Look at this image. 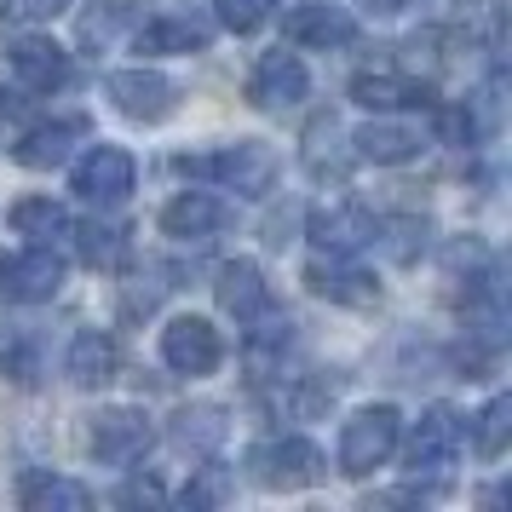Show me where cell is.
Masks as SVG:
<instances>
[{
    "label": "cell",
    "mask_w": 512,
    "mask_h": 512,
    "mask_svg": "<svg viewBox=\"0 0 512 512\" xmlns=\"http://www.w3.org/2000/svg\"><path fill=\"white\" fill-rule=\"evenodd\" d=\"M179 173L213 179L219 190H236V196L259 202V196H271V185H277L282 156L265 139H236L225 150H213V156H179Z\"/></svg>",
    "instance_id": "6da1fadb"
},
{
    "label": "cell",
    "mask_w": 512,
    "mask_h": 512,
    "mask_svg": "<svg viewBox=\"0 0 512 512\" xmlns=\"http://www.w3.org/2000/svg\"><path fill=\"white\" fill-rule=\"evenodd\" d=\"M397 438H403V415L392 403H369L340 426V472L346 478H369L374 466H386L397 455Z\"/></svg>",
    "instance_id": "7a4b0ae2"
},
{
    "label": "cell",
    "mask_w": 512,
    "mask_h": 512,
    "mask_svg": "<svg viewBox=\"0 0 512 512\" xmlns=\"http://www.w3.org/2000/svg\"><path fill=\"white\" fill-rule=\"evenodd\" d=\"M323 472H328V461L311 438H265L248 449V478L259 489H277V495L323 484Z\"/></svg>",
    "instance_id": "3957f363"
},
{
    "label": "cell",
    "mask_w": 512,
    "mask_h": 512,
    "mask_svg": "<svg viewBox=\"0 0 512 512\" xmlns=\"http://www.w3.org/2000/svg\"><path fill=\"white\" fill-rule=\"evenodd\" d=\"M133 185H139V162H133L127 150H116V144H93V150L75 156V167H70V190L81 202H93V208L127 202Z\"/></svg>",
    "instance_id": "277c9868"
},
{
    "label": "cell",
    "mask_w": 512,
    "mask_h": 512,
    "mask_svg": "<svg viewBox=\"0 0 512 512\" xmlns=\"http://www.w3.org/2000/svg\"><path fill=\"white\" fill-rule=\"evenodd\" d=\"M64 277H70V265L52 254V242H35L24 254L0 259V300L6 305H47V300H58Z\"/></svg>",
    "instance_id": "5b68a950"
},
{
    "label": "cell",
    "mask_w": 512,
    "mask_h": 512,
    "mask_svg": "<svg viewBox=\"0 0 512 512\" xmlns=\"http://www.w3.org/2000/svg\"><path fill=\"white\" fill-rule=\"evenodd\" d=\"M150 443H156V426L144 409H104L93 420V432H87V449H93L98 466H139L150 455Z\"/></svg>",
    "instance_id": "8992f818"
},
{
    "label": "cell",
    "mask_w": 512,
    "mask_h": 512,
    "mask_svg": "<svg viewBox=\"0 0 512 512\" xmlns=\"http://www.w3.org/2000/svg\"><path fill=\"white\" fill-rule=\"evenodd\" d=\"M305 93H311V75H305L300 52H265L254 64V75H248V104L254 110H265V116H282V110H294V104H305Z\"/></svg>",
    "instance_id": "52a82bcc"
},
{
    "label": "cell",
    "mask_w": 512,
    "mask_h": 512,
    "mask_svg": "<svg viewBox=\"0 0 512 512\" xmlns=\"http://www.w3.org/2000/svg\"><path fill=\"white\" fill-rule=\"evenodd\" d=\"M162 363L173 374H213L225 363V340H219V328L208 317H173L162 328Z\"/></svg>",
    "instance_id": "ba28073f"
},
{
    "label": "cell",
    "mask_w": 512,
    "mask_h": 512,
    "mask_svg": "<svg viewBox=\"0 0 512 512\" xmlns=\"http://www.w3.org/2000/svg\"><path fill=\"white\" fill-rule=\"evenodd\" d=\"M104 93H110V104H116L127 121H167L173 116V104H179V87L167 81L162 70H116L104 75Z\"/></svg>",
    "instance_id": "9c48e42d"
},
{
    "label": "cell",
    "mask_w": 512,
    "mask_h": 512,
    "mask_svg": "<svg viewBox=\"0 0 512 512\" xmlns=\"http://www.w3.org/2000/svg\"><path fill=\"white\" fill-rule=\"evenodd\" d=\"M374 236H380V219L363 202H328L311 213L317 254H363V248H374Z\"/></svg>",
    "instance_id": "30bf717a"
},
{
    "label": "cell",
    "mask_w": 512,
    "mask_h": 512,
    "mask_svg": "<svg viewBox=\"0 0 512 512\" xmlns=\"http://www.w3.org/2000/svg\"><path fill=\"white\" fill-rule=\"evenodd\" d=\"M87 116H58V121H41L29 127L24 139L12 144V162L29 167V173H47V167H64L75 156V144H87Z\"/></svg>",
    "instance_id": "8fae6325"
},
{
    "label": "cell",
    "mask_w": 512,
    "mask_h": 512,
    "mask_svg": "<svg viewBox=\"0 0 512 512\" xmlns=\"http://www.w3.org/2000/svg\"><path fill=\"white\" fill-rule=\"evenodd\" d=\"M403 443V438H397ZM455 449H461V420L449 415V409H426V415L409 426V443H403V461H409V472H443V466L455 461Z\"/></svg>",
    "instance_id": "7c38bea8"
},
{
    "label": "cell",
    "mask_w": 512,
    "mask_h": 512,
    "mask_svg": "<svg viewBox=\"0 0 512 512\" xmlns=\"http://www.w3.org/2000/svg\"><path fill=\"white\" fill-rule=\"evenodd\" d=\"M6 70H12V81H18L24 93H58V87L70 81V52L58 47V41L29 35V41H12V47H6Z\"/></svg>",
    "instance_id": "4fadbf2b"
},
{
    "label": "cell",
    "mask_w": 512,
    "mask_h": 512,
    "mask_svg": "<svg viewBox=\"0 0 512 512\" xmlns=\"http://www.w3.org/2000/svg\"><path fill=\"white\" fill-rule=\"evenodd\" d=\"M225 225H231V202H219L208 190H179L162 208V231L173 242H213Z\"/></svg>",
    "instance_id": "5bb4252c"
},
{
    "label": "cell",
    "mask_w": 512,
    "mask_h": 512,
    "mask_svg": "<svg viewBox=\"0 0 512 512\" xmlns=\"http://www.w3.org/2000/svg\"><path fill=\"white\" fill-rule=\"evenodd\" d=\"M305 288L317 294V300H334V305H369L380 300V282L369 271H357L351 254H317L305 265Z\"/></svg>",
    "instance_id": "9a60e30c"
},
{
    "label": "cell",
    "mask_w": 512,
    "mask_h": 512,
    "mask_svg": "<svg viewBox=\"0 0 512 512\" xmlns=\"http://www.w3.org/2000/svg\"><path fill=\"white\" fill-rule=\"evenodd\" d=\"M351 98L363 110H426L432 104V81H415L403 70H357L351 75Z\"/></svg>",
    "instance_id": "2e32d148"
},
{
    "label": "cell",
    "mask_w": 512,
    "mask_h": 512,
    "mask_svg": "<svg viewBox=\"0 0 512 512\" xmlns=\"http://www.w3.org/2000/svg\"><path fill=\"white\" fill-rule=\"evenodd\" d=\"M282 35L294 41V47H346L351 35H357V18H351L346 6H328V0H311V6H294L288 18H282Z\"/></svg>",
    "instance_id": "e0dca14e"
},
{
    "label": "cell",
    "mask_w": 512,
    "mask_h": 512,
    "mask_svg": "<svg viewBox=\"0 0 512 512\" xmlns=\"http://www.w3.org/2000/svg\"><path fill=\"white\" fill-rule=\"evenodd\" d=\"M351 144H357V156L374 162V167H403L426 150V133L409 127V121H369V127L351 133Z\"/></svg>",
    "instance_id": "ac0fdd59"
},
{
    "label": "cell",
    "mask_w": 512,
    "mask_h": 512,
    "mask_svg": "<svg viewBox=\"0 0 512 512\" xmlns=\"http://www.w3.org/2000/svg\"><path fill=\"white\" fill-rule=\"evenodd\" d=\"M121 369V351L116 340L104 334V328H81L70 340V357H64V374H70L81 392H98V386H110Z\"/></svg>",
    "instance_id": "d6986e66"
},
{
    "label": "cell",
    "mask_w": 512,
    "mask_h": 512,
    "mask_svg": "<svg viewBox=\"0 0 512 512\" xmlns=\"http://www.w3.org/2000/svg\"><path fill=\"white\" fill-rule=\"evenodd\" d=\"M213 294H219V311H225V317H236V323H248V317H259V311L271 305L265 271H259L254 259H231V265H219Z\"/></svg>",
    "instance_id": "ffe728a7"
},
{
    "label": "cell",
    "mask_w": 512,
    "mask_h": 512,
    "mask_svg": "<svg viewBox=\"0 0 512 512\" xmlns=\"http://www.w3.org/2000/svg\"><path fill=\"white\" fill-rule=\"evenodd\" d=\"M18 501H24V512H87L93 489L75 484V478H58V472H24Z\"/></svg>",
    "instance_id": "44dd1931"
},
{
    "label": "cell",
    "mask_w": 512,
    "mask_h": 512,
    "mask_svg": "<svg viewBox=\"0 0 512 512\" xmlns=\"http://www.w3.org/2000/svg\"><path fill=\"white\" fill-rule=\"evenodd\" d=\"M133 47L139 52H202L208 47V24H196V18H150V24L133 29Z\"/></svg>",
    "instance_id": "7402d4cb"
},
{
    "label": "cell",
    "mask_w": 512,
    "mask_h": 512,
    "mask_svg": "<svg viewBox=\"0 0 512 512\" xmlns=\"http://www.w3.org/2000/svg\"><path fill=\"white\" fill-rule=\"evenodd\" d=\"M12 231L29 242H58V236H70V213L52 196H24V202H12Z\"/></svg>",
    "instance_id": "603a6c76"
},
{
    "label": "cell",
    "mask_w": 512,
    "mask_h": 512,
    "mask_svg": "<svg viewBox=\"0 0 512 512\" xmlns=\"http://www.w3.org/2000/svg\"><path fill=\"white\" fill-rule=\"evenodd\" d=\"M466 432H472V449H478L484 461H501V455H507V438H512V397L507 392L489 397L484 409L472 415V426H466Z\"/></svg>",
    "instance_id": "cb8c5ba5"
},
{
    "label": "cell",
    "mask_w": 512,
    "mask_h": 512,
    "mask_svg": "<svg viewBox=\"0 0 512 512\" xmlns=\"http://www.w3.org/2000/svg\"><path fill=\"white\" fill-rule=\"evenodd\" d=\"M501 29V0H455V35H466V47H501Z\"/></svg>",
    "instance_id": "d4e9b609"
},
{
    "label": "cell",
    "mask_w": 512,
    "mask_h": 512,
    "mask_svg": "<svg viewBox=\"0 0 512 512\" xmlns=\"http://www.w3.org/2000/svg\"><path fill=\"white\" fill-rule=\"evenodd\" d=\"M219 438H225V420H219V409H185V415L173 420V443H179V449H190V455H208V449H219Z\"/></svg>",
    "instance_id": "484cf974"
},
{
    "label": "cell",
    "mask_w": 512,
    "mask_h": 512,
    "mask_svg": "<svg viewBox=\"0 0 512 512\" xmlns=\"http://www.w3.org/2000/svg\"><path fill=\"white\" fill-rule=\"evenodd\" d=\"M70 236H75V248H81V259L87 265H116L121 259V248H127V236L116 231V225H70Z\"/></svg>",
    "instance_id": "4316f807"
},
{
    "label": "cell",
    "mask_w": 512,
    "mask_h": 512,
    "mask_svg": "<svg viewBox=\"0 0 512 512\" xmlns=\"http://www.w3.org/2000/svg\"><path fill=\"white\" fill-rule=\"evenodd\" d=\"M213 12H219V24L231 29V35H254V29L271 24L277 0H213Z\"/></svg>",
    "instance_id": "83f0119b"
},
{
    "label": "cell",
    "mask_w": 512,
    "mask_h": 512,
    "mask_svg": "<svg viewBox=\"0 0 512 512\" xmlns=\"http://www.w3.org/2000/svg\"><path fill=\"white\" fill-rule=\"evenodd\" d=\"M70 0H6L0 6V29H35V24H52Z\"/></svg>",
    "instance_id": "f1b7e54d"
},
{
    "label": "cell",
    "mask_w": 512,
    "mask_h": 512,
    "mask_svg": "<svg viewBox=\"0 0 512 512\" xmlns=\"http://www.w3.org/2000/svg\"><path fill=\"white\" fill-rule=\"evenodd\" d=\"M121 24H127V6H121V0H98V12H87V18H81V41H87V47H93V41L104 47Z\"/></svg>",
    "instance_id": "f546056e"
},
{
    "label": "cell",
    "mask_w": 512,
    "mask_h": 512,
    "mask_svg": "<svg viewBox=\"0 0 512 512\" xmlns=\"http://www.w3.org/2000/svg\"><path fill=\"white\" fill-rule=\"evenodd\" d=\"M139 501H162V489L156 484H127L121 489V507H139Z\"/></svg>",
    "instance_id": "4dcf8cb0"
},
{
    "label": "cell",
    "mask_w": 512,
    "mask_h": 512,
    "mask_svg": "<svg viewBox=\"0 0 512 512\" xmlns=\"http://www.w3.org/2000/svg\"><path fill=\"white\" fill-rule=\"evenodd\" d=\"M403 6H415V0H374V12H403Z\"/></svg>",
    "instance_id": "1f68e13d"
}]
</instances>
